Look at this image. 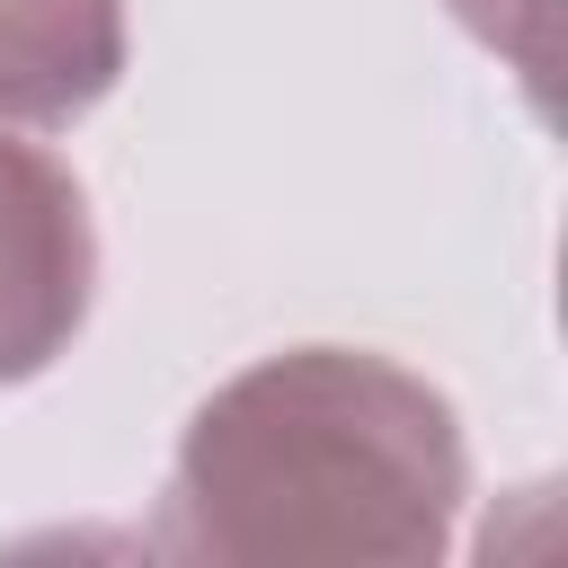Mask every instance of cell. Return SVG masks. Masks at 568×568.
Returning <instances> with one entry per match:
<instances>
[{"label": "cell", "instance_id": "obj_2", "mask_svg": "<svg viewBox=\"0 0 568 568\" xmlns=\"http://www.w3.org/2000/svg\"><path fill=\"white\" fill-rule=\"evenodd\" d=\"M98 240L62 160L0 133V390L36 382L89 320Z\"/></svg>", "mask_w": 568, "mask_h": 568}, {"label": "cell", "instance_id": "obj_4", "mask_svg": "<svg viewBox=\"0 0 568 568\" xmlns=\"http://www.w3.org/2000/svg\"><path fill=\"white\" fill-rule=\"evenodd\" d=\"M541 9L550 0H453V18L479 36V44H497L532 89L550 80V36H541Z\"/></svg>", "mask_w": 568, "mask_h": 568}, {"label": "cell", "instance_id": "obj_3", "mask_svg": "<svg viewBox=\"0 0 568 568\" xmlns=\"http://www.w3.org/2000/svg\"><path fill=\"white\" fill-rule=\"evenodd\" d=\"M124 71V0H0V124H80Z\"/></svg>", "mask_w": 568, "mask_h": 568}, {"label": "cell", "instance_id": "obj_1", "mask_svg": "<svg viewBox=\"0 0 568 568\" xmlns=\"http://www.w3.org/2000/svg\"><path fill=\"white\" fill-rule=\"evenodd\" d=\"M462 515L444 390L355 346H293L222 382L178 444L151 550L222 568H426Z\"/></svg>", "mask_w": 568, "mask_h": 568}]
</instances>
